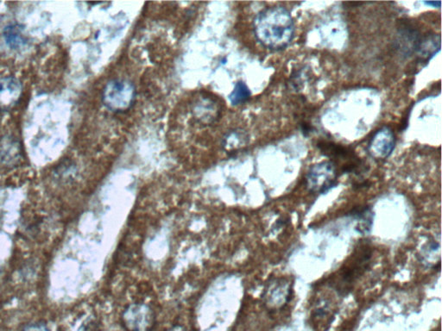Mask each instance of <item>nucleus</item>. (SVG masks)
Instances as JSON below:
<instances>
[{
    "mask_svg": "<svg viewBox=\"0 0 442 331\" xmlns=\"http://www.w3.org/2000/svg\"><path fill=\"white\" fill-rule=\"evenodd\" d=\"M338 173L333 162H323L311 167L306 181L313 193H326L337 185Z\"/></svg>",
    "mask_w": 442,
    "mask_h": 331,
    "instance_id": "3",
    "label": "nucleus"
},
{
    "mask_svg": "<svg viewBox=\"0 0 442 331\" xmlns=\"http://www.w3.org/2000/svg\"><path fill=\"white\" fill-rule=\"evenodd\" d=\"M224 140V145L225 149H234L237 147V145H239L241 144L242 138H243V135L239 132L233 131L231 132L229 135H226Z\"/></svg>",
    "mask_w": 442,
    "mask_h": 331,
    "instance_id": "11",
    "label": "nucleus"
},
{
    "mask_svg": "<svg viewBox=\"0 0 442 331\" xmlns=\"http://www.w3.org/2000/svg\"><path fill=\"white\" fill-rule=\"evenodd\" d=\"M355 215L358 216L361 224L360 225V232H368L370 231L372 224V212L369 208L361 209V210L355 212Z\"/></svg>",
    "mask_w": 442,
    "mask_h": 331,
    "instance_id": "10",
    "label": "nucleus"
},
{
    "mask_svg": "<svg viewBox=\"0 0 442 331\" xmlns=\"http://www.w3.org/2000/svg\"><path fill=\"white\" fill-rule=\"evenodd\" d=\"M22 331H50V329L44 323H30V325H26L22 330Z\"/></svg>",
    "mask_w": 442,
    "mask_h": 331,
    "instance_id": "12",
    "label": "nucleus"
},
{
    "mask_svg": "<svg viewBox=\"0 0 442 331\" xmlns=\"http://www.w3.org/2000/svg\"><path fill=\"white\" fill-rule=\"evenodd\" d=\"M170 331H183V330L182 329H180V328H175V329H173L172 330H170Z\"/></svg>",
    "mask_w": 442,
    "mask_h": 331,
    "instance_id": "14",
    "label": "nucleus"
},
{
    "mask_svg": "<svg viewBox=\"0 0 442 331\" xmlns=\"http://www.w3.org/2000/svg\"><path fill=\"white\" fill-rule=\"evenodd\" d=\"M253 27L257 41L271 50H284L295 36L293 19L282 6L270 7L257 14Z\"/></svg>",
    "mask_w": 442,
    "mask_h": 331,
    "instance_id": "1",
    "label": "nucleus"
},
{
    "mask_svg": "<svg viewBox=\"0 0 442 331\" xmlns=\"http://www.w3.org/2000/svg\"><path fill=\"white\" fill-rule=\"evenodd\" d=\"M22 84L12 76L0 78V109L12 107L22 95Z\"/></svg>",
    "mask_w": 442,
    "mask_h": 331,
    "instance_id": "6",
    "label": "nucleus"
},
{
    "mask_svg": "<svg viewBox=\"0 0 442 331\" xmlns=\"http://www.w3.org/2000/svg\"><path fill=\"white\" fill-rule=\"evenodd\" d=\"M136 88L127 79H113L107 84L103 91L104 104L113 111H125L133 106Z\"/></svg>",
    "mask_w": 442,
    "mask_h": 331,
    "instance_id": "2",
    "label": "nucleus"
},
{
    "mask_svg": "<svg viewBox=\"0 0 442 331\" xmlns=\"http://www.w3.org/2000/svg\"><path fill=\"white\" fill-rule=\"evenodd\" d=\"M426 3V5L427 6H432L434 7H437V8H440L441 7V1H437V2H432V1H429V2H424Z\"/></svg>",
    "mask_w": 442,
    "mask_h": 331,
    "instance_id": "13",
    "label": "nucleus"
},
{
    "mask_svg": "<svg viewBox=\"0 0 442 331\" xmlns=\"http://www.w3.org/2000/svg\"><path fill=\"white\" fill-rule=\"evenodd\" d=\"M22 158L19 142L12 135H6L0 140V164L6 167L19 165Z\"/></svg>",
    "mask_w": 442,
    "mask_h": 331,
    "instance_id": "7",
    "label": "nucleus"
},
{
    "mask_svg": "<svg viewBox=\"0 0 442 331\" xmlns=\"http://www.w3.org/2000/svg\"><path fill=\"white\" fill-rule=\"evenodd\" d=\"M124 321L129 330L146 331L151 328L153 318L147 308L135 305L125 312Z\"/></svg>",
    "mask_w": 442,
    "mask_h": 331,
    "instance_id": "5",
    "label": "nucleus"
},
{
    "mask_svg": "<svg viewBox=\"0 0 442 331\" xmlns=\"http://www.w3.org/2000/svg\"><path fill=\"white\" fill-rule=\"evenodd\" d=\"M395 135L391 129L384 127L376 132L369 142L367 151L371 158L385 160L392 154L395 149Z\"/></svg>",
    "mask_w": 442,
    "mask_h": 331,
    "instance_id": "4",
    "label": "nucleus"
},
{
    "mask_svg": "<svg viewBox=\"0 0 442 331\" xmlns=\"http://www.w3.org/2000/svg\"><path fill=\"white\" fill-rule=\"evenodd\" d=\"M3 37L6 44L12 48V50H20L26 44V37H24L20 27L17 26H10L6 27Z\"/></svg>",
    "mask_w": 442,
    "mask_h": 331,
    "instance_id": "8",
    "label": "nucleus"
},
{
    "mask_svg": "<svg viewBox=\"0 0 442 331\" xmlns=\"http://www.w3.org/2000/svg\"><path fill=\"white\" fill-rule=\"evenodd\" d=\"M250 97V91L245 83L239 82L236 84L232 92L230 94L229 100L233 106L245 103Z\"/></svg>",
    "mask_w": 442,
    "mask_h": 331,
    "instance_id": "9",
    "label": "nucleus"
}]
</instances>
